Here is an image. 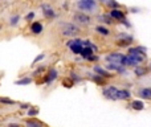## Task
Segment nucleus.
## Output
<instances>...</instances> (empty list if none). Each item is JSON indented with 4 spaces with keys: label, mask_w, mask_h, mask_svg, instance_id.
<instances>
[{
    "label": "nucleus",
    "mask_w": 151,
    "mask_h": 127,
    "mask_svg": "<svg viewBox=\"0 0 151 127\" xmlns=\"http://www.w3.org/2000/svg\"><path fill=\"white\" fill-rule=\"evenodd\" d=\"M81 32L80 27L76 25L74 23H68V21H65V23H61L60 24V33L61 36L64 37H74L78 36Z\"/></svg>",
    "instance_id": "f257e3e1"
},
{
    "label": "nucleus",
    "mask_w": 151,
    "mask_h": 127,
    "mask_svg": "<svg viewBox=\"0 0 151 127\" xmlns=\"http://www.w3.org/2000/svg\"><path fill=\"white\" fill-rule=\"evenodd\" d=\"M66 47L70 49V52L73 53V55L81 56V53H82V50H83V40L78 39V37L70 39L68 42H66Z\"/></svg>",
    "instance_id": "f03ea898"
},
{
    "label": "nucleus",
    "mask_w": 151,
    "mask_h": 127,
    "mask_svg": "<svg viewBox=\"0 0 151 127\" xmlns=\"http://www.w3.org/2000/svg\"><path fill=\"white\" fill-rule=\"evenodd\" d=\"M76 5L80 9V12L88 13V12H93L97 8V1H94V0H80V1L76 3Z\"/></svg>",
    "instance_id": "7ed1b4c3"
},
{
    "label": "nucleus",
    "mask_w": 151,
    "mask_h": 127,
    "mask_svg": "<svg viewBox=\"0 0 151 127\" xmlns=\"http://www.w3.org/2000/svg\"><path fill=\"white\" fill-rule=\"evenodd\" d=\"M73 23L77 25H89L91 23V17L88 15V13H83V12H76L73 15Z\"/></svg>",
    "instance_id": "20e7f679"
},
{
    "label": "nucleus",
    "mask_w": 151,
    "mask_h": 127,
    "mask_svg": "<svg viewBox=\"0 0 151 127\" xmlns=\"http://www.w3.org/2000/svg\"><path fill=\"white\" fill-rule=\"evenodd\" d=\"M41 12H42V16H44L45 19H48V20H53V19H56V16H57L55 8L50 4H48V3L41 4Z\"/></svg>",
    "instance_id": "39448f33"
},
{
    "label": "nucleus",
    "mask_w": 151,
    "mask_h": 127,
    "mask_svg": "<svg viewBox=\"0 0 151 127\" xmlns=\"http://www.w3.org/2000/svg\"><path fill=\"white\" fill-rule=\"evenodd\" d=\"M102 95L106 99H110V101H117L118 99V89L115 86H107L102 90Z\"/></svg>",
    "instance_id": "423d86ee"
},
{
    "label": "nucleus",
    "mask_w": 151,
    "mask_h": 127,
    "mask_svg": "<svg viewBox=\"0 0 151 127\" xmlns=\"http://www.w3.org/2000/svg\"><path fill=\"white\" fill-rule=\"evenodd\" d=\"M57 77H58L57 69H56V67H50V69L44 74V82L47 83V85H52V83L57 80Z\"/></svg>",
    "instance_id": "0eeeda50"
},
{
    "label": "nucleus",
    "mask_w": 151,
    "mask_h": 127,
    "mask_svg": "<svg viewBox=\"0 0 151 127\" xmlns=\"http://www.w3.org/2000/svg\"><path fill=\"white\" fill-rule=\"evenodd\" d=\"M29 32H31L33 36H39L44 32V25H42L41 21H33L29 25Z\"/></svg>",
    "instance_id": "6e6552de"
},
{
    "label": "nucleus",
    "mask_w": 151,
    "mask_h": 127,
    "mask_svg": "<svg viewBox=\"0 0 151 127\" xmlns=\"http://www.w3.org/2000/svg\"><path fill=\"white\" fill-rule=\"evenodd\" d=\"M123 57H125V56L121 55V53H110V55H107L106 57H105V60H106L109 64H118V65H122Z\"/></svg>",
    "instance_id": "1a4fd4ad"
},
{
    "label": "nucleus",
    "mask_w": 151,
    "mask_h": 127,
    "mask_svg": "<svg viewBox=\"0 0 151 127\" xmlns=\"http://www.w3.org/2000/svg\"><path fill=\"white\" fill-rule=\"evenodd\" d=\"M24 126H25V127H47L44 122L36 119V118H28V119H25Z\"/></svg>",
    "instance_id": "9d476101"
},
{
    "label": "nucleus",
    "mask_w": 151,
    "mask_h": 127,
    "mask_svg": "<svg viewBox=\"0 0 151 127\" xmlns=\"http://www.w3.org/2000/svg\"><path fill=\"white\" fill-rule=\"evenodd\" d=\"M93 72L96 73L97 75H99V77H102V78H109V77H111L113 74H110L107 70H105L104 67H101V66H98V65H96V66L93 67Z\"/></svg>",
    "instance_id": "9b49d317"
},
{
    "label": "nucleus",
    "mask_w": 151,
    "mask_h": 127,
    "mask_svg": "<svg viewBox=\"0 0 151 127\" xmlns=\"http://www.w3.org/2000/svg\"><path fill=\"white\" fill-rule=\"evenodd\" d=\"M110 17L113 19V20H126L125 19V13L122 12V11H119V9H110Z\"/></svg>",
    "instance_id": "f8f14e48"
},
{
    "label": "nucleus",
    "mask_w": 151,
    "mask_h": 127,
    "mask_svg": "<svg viewBox=\"0 0 151 127\" xmlns=\"http://www.w3.org/2000/svg\"><path fill=\"white\" fill-rule=\"evenodd\" d=\"M106 69L110 70V72H118V73H125V67L122 65H118V64H106Z\"/></svg>",
    "instance_id": "ddd939ff"
},
{
    "label": "nucleus",
    "mask_w": 151,
    "mask_h": 127,
    "mask_svg": "<svg viewBox=\"0 0 151 127\" xmlns=\"http://www.w3.org/2000/svg\"><path fill=\"white\" fill-rule=\"evenodd\" d=\"M94 53H96V52H94L91 48H83L82 53H81V57H82L83 60H89V58H90Z\"/></svg>",
    "instance_id": "4468645a"
},
{
    "label": "nucleus",
    "mask_w": 151,
    "mask_h": 127,
    "mask_svg": "<svg viewBox=\"0 0 151 127\" xmlns=\"http://www.w3.org/2000/svg\"><path fill=\"white\" fill-rule=\"evenodd\" d=\"M31 83H32L31 77H23L20 80L15 81V85H19V86H25V85H31Z\"/></svg>",
    "instance_id": "2eb2a0df"
},
{
    "label": "nucleus",
    "mask_w": 151,
    "mask_h": 127,
    "mask_svg": "<svg viewBox=\"0 0 151 127\" xmlns=\"http://www.w3.org/2000/svg\"><path fill=\"white\" fill-rule=\"evenodd\" d=\"M0 103L5 105V106H15V105H17V102L11 98H7V97H0Z\"/></svg>",
    "instance_id": "dca6fc26"
},
{
    "label": "nucleus",
    "mask_w": 151,
    "mask_h": 127,
    "mask_svg": "<svg viewBox=\"0 0 151 127\" xmlns=\"http://www.w3.org/2000/svg\"><path fill=\"white\" fill-rule=\"evenodd\" d=\"M45 72H47V67H45L44 65H39V66L33 70L32 74H33V77H40L41 74H45Z\"/></svg>",
    "instance_id": "f3484780"
},
{
    "label": "nucleus",
    "mask_w": 151,
    "mask_h": 127,
    "mask_svg": "<svg viewBox=\"0 0 151 127\" xmlns=\"http://www.w3.org/2000/svg\"><path fill=\"white\" fill-rule=\"evenodd\" d=\"M9 27H12V28H15V27L19 25V23H20V15H13L9 17Z\"/></svg>",
    "instance_id": "a211bd4d"
},
{
    "label": "nucleus",
    "mask_w": 151,
    "mask_h": 127,
    "mask_svg": "<svg viewBox=\"0 0 151 127\" xmlns=\"http://www.w3.org/2000/svg\"><path fill=\"white\" fill-rule=\"evenodd\" d=\"M139 95L145 99H151V88L141 89V90H139Z\"/></svg>",
    "instance_id": "6ab92c4d"
},
{
    "label": "nucleus",
    "mask_w": 151,
    "mask_h": 127,
    "mask_svg": "<svg viewBox=\"0 0 151 127\" xmlns=\"http://www.w3.org/2000/svg\"><path fill=\"white\" fill-rule=\"evenodd\" d=\"M130 91L129 90H125V89H122V90H118V99H129L130 98Z\"/></svg>",
    "instance_id": "aec40b11"
},
{
    "label": "nucleus",
    "mask_w": 151,
    "mask_h": 127,
    "mask_svg": "<svg viewBox=\"0 0 151 127\" xmlns=\"http://www.w3.org/2000/svg\"><path fill=\"white\" fill-rule=\"evenodd\" d=\"M39 113H40L39 107L32 106L31 109H29L28 111H27V115H28V117H31V118H35V117H37V115H39Z\"/></svg>",
    "instance_id": "412c9836"
},
{
    "label": "nucleus",
    "mask_w": 151,
    "mask_h": 127,
    "mask_svg": "<svg viewBox=\"0 0 151 127\" xmlns=\"http://www.w3.org/2000/svg\"><path fill=\"white\" fill-rule=\"evenodd\" d=\"M96 32H98L99 34H102V36H109L110 34V31L106 28V27H102V25H98L96 27Z\"/></svg>",
    "instance_id": "4be33fe9"
},
{
    "label": "nucleus",
    "mask_w": 151,
    "mask_h": 127,
    "mask_svg": "<svg viewBox=\"0 0 151 127\" xmlns=\"http://www.w3.org/2000/svg\"><path fill=\"white\" fill-rule=\"evenodd\" d=\"M143 107H145V105L142 101H133L131 102V109H134V110H143Z\"/></svg>",
    "instance_id": "5701e85b"
},
{
    "label": "nucleus",
    "mask_w": 151,
    "mask_h": 127,
    "mask_svg": "<svg viewBox=\"0 0 151 127\" xmlns=\"http://www.w3.org/2000/svg\"><path fill=\"white\" fill-rule=\"evenodd\" d=\"M98 20L104 21L105 24H113V23H114V20L110 17V15H101V16H98Z\"/></svg>",
    "instance_id": "b1692460"
},
{
    "label": "nucleus",
    "mask_w": 151,
    "mask_h": 127,
    "mask_svg": "<svg viewBox=\"0 0 151 127\" xmlns=\"http://www.w3.org/2000/svg\"><path fill=\"white\" fill-rule=\"evenodd\" d=\"M35 16H36V12L35 11H29L28 13L25 15V17H24V20L27 21V23H33V20H35Z\"/></svg>",
    "instance_id": "393cba45"
},
{
    "label": "nucleus",
    "mask_w": 151,
    "mask_h": 127,
    "mask_svg": "<svg viewBox=\"0 0 151 127\" xmlns=\"http://www.w3.org/2000/svg\"><path fill=\"white\" fill-rule=\"evenodd\" d=\"M44 58H45V53H40V55H37L36 57H35V60H33V62H32V65H37L39 62H41Z\"/></svg>",
    "instance_id": "a878e982"
},
{
    "label": "nucleus",
    "mask_w": 151,
    "mask_h": 127,
    "mask_svg": "<svg viewBox=\"0 0 151 127\" xmlns=\"http://www.w3.org/2000/svg\"><path fill=\"white\" fill-rule=\"evenodd\" d=\"M19 107H20V110H27L28 111L32 107V105L31 103H19Z\"/></svg>",
    "instance_id": "bb28decb"
},
{
    "label": "nucleus",
    "mask_w": 151,
    "mask_h": 127,
    "mask_svg": "<svg viewBox=\"0 0 151 127\" xmlns=\"http://www.w3.org/2000/svg\"><path fill=\"white\" fill-rule=\"evenodd\" d=\"M93 81H96L97 83H104V82H105L104 78L99 77V75H97V74H94V75H93Z\"/></svg>",
    "instance_id": "cd10ccee"
},
{
    "label": "nucleus",
    "mask_w": 151,
    "mask_h": 127,
    "mask_svg": "<svg viewBox=\"0 0 151 127\" xmlns=\"http://www.w3.org/2000/svg\"><path fill=\"white\" fill-rule=\"evenodd\" d=\"M106 4L109 5V7H111L113 9H118V7H119V4H118V3H115V1H107Z\"/></svg>",
    "instance_id": "c85d7f7f"
},
{
    "label": "nucleus",
    "mask_w": 151,
    "mask_h": 127,
    "mask_svg": "<svg viewBox=\"0 0 151 127\" xmlns=\"http://www.w3.org/2000/svg\"><path fill=\"white\" fill-rule=\"evenodd\" d=\"M135 73H137V75H145V73H146V69H142V67H137V69H135Z\"/></svg>",
    "instance_id": "c756f323"
},
{
    "label": "nucleus",
    "mask_w": 151,
    "mask_h": 127,
    "mask_svg": "<svg viewBox=\"0 0 151 127\" xmlns=\"http://www.w3.org/2000/svg\"><path fill=\"white\" fill-rule=\"evenodd\" d=\"M8 127H21V126H20V123H9Z\"/></svg>",
    "instance_id": "7c9ffc66"
},
{
    "label": "nucleus",
    "mask_w": 151,
    "mask_h": 127,
    "mask_svg": "<svg viewBox=\"0 0 151 127\" xmlns=\"http://www.w3.org/2000/svg\"><path fill=\"white\" fill-rule=\"evenodd\" d=\"M0 29H1V25H0Z\"/></svg>",
    "instance_id": "2f4dec72"
}]
</instances>
